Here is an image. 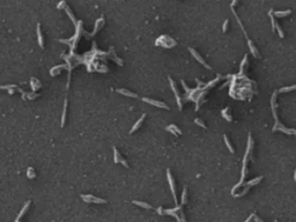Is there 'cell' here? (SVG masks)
<instances>
[{"mask_svg": "<svg viewBox=\"0 0 296 222\" xmlns=\"http://www.w3.org/2000/svg\"><path fill=\"white\" fill-rule=\"evenodd\" d=\"M81 198L86 202H88V204H105L106 202V200L104 199H100V198H96V197H93L91 194H82Z\"/></svg>", "mask_w": 296, "mask_h": 222, "instance_id": "cell-1", "label": "cell"}, {"mask_svg": "<svg viewBox=\"0 0 296 222\" xmlns=\"http://www.w3.org/2000/svg\"><path fill=\"white\" fill-rule=\"evenodd\" d=\"M142 101L143 102H146V103H149L152 104V105H154V106H159V108H163V109H169V106L167 105V104L164 103V102H161V101H155V100H152V98H147V97H143L142 98Z\"/></svg>", "mask_w": 296, "mask_h": 222, "instance_id": "cell-2", "label": "cell"}, {"mask_svg": "<svg viewBox=\"0 0 296 222\" xmlns=\"http://www.w3.org/2000/svg\"><path fill=\"white\" fill-rule=\"evenodd\" d=\"M189 51L191 52V54H192L193 57H194L196 59H197V60H198V61H199L200 64H202V65H204V66L206 67V68H208V69H212V67L209 66V65H207V63H206L205 60H204V59H202V58H201V56H200L199 53H198V52L196 51L194 49H192V48H190V49H189Z\"/></svg>", "mask_w": 296, "mask_h": 222, "instance_id": "cell-3", "label": "cell"}, {"mask_svg": "<svg viewBox=\"0 0 296 222\" xmlns=\"http://www.w3.org/2000/svg\"><path fill=\"white\" fill-rule=\"evenodd\" d=\"M167 176H168V180H169V185H170L171 192H172V194H174V199H175V202L177 204V196H176V191H175L174 179H172V177H171V174H170V170H169V169L167 170Z\"/></svg>", "mask_w": 296, "mask_h": 222, "instance_id": "cell-4", "label": "cell"}, {"mask_svg": "<svg viewBox=\"0 0 296 222\" xmlns=\"http://www.w3.org/2000/svg\"><path fill=\"white\" fill-rule=\"evenodd\" d=\"M113 153H115V163H122V164H124V167L125 168H128V164H127V162H126L125 160H123L122 159V156H120V154L118 153V150H117V148L115 147L113 148Z\"/></svg>", "mask_w": 296, "mask_h": 222, "instance_id": "cell-5", "label": "cell"}, {"mask_svg": "<svg viewBox=\"0 0 296 222\" xmlns=\"http://www.w3.org/2000/svg\"><path fill=\"white\" fill-rule=\"evenodd\" d=\"M103 23H104V19H103V16H102V17H100V19H98V20L96 21V23H95V29H94V31H93V32L90 34V36H94V35H95V34L97 32V31H98V30L102 28Z\"/></svg>", "mask_w": 296, "mask_h": 222, "instance_id": "cell-6", "label": "cell"}, {"mask_svg": "<svg viewBox=\"0 0 296 222\" xmlns=\"http://www.w3.org/2000/svg\"><path fill=\"white\" fill-rule=\"evenodd\" d=\"M37 37H38V44L39 46L43 49L44 46V42H43V35H42V31H41V26H39V23H37Z\"/></svg>", "mask_w": 296, "mask_h": 222, "instance_id": "cell-7", "label": "cell"}, {"mask_svg": "<svg viewBox=\"0 0 296 222\" xmlns=\"http://www.w3.org/2000/svg\"><path fill=\"white\" fill-rule=\"evenodd\" d=\"M273 115H274V117H275V119H276V125H275V127L273 128V131H276V128H278V126L280 125V123H279V120H278V117H276V113H275L274 109H273ZM280 128H281V131H285L286 133H288V134H290V133H295L296 134V131H288V130H287V128H285L283 126H281Z\"/></svg>", "mask_w": 296, "mask_h": 222, "instance_id": "cell-8", "label": "cell"}, {"mask_svg": "<svg viewBox=\"0 0 296 222\" xmlns=\"http://www.w3.org/2000/svg\"><path fill=\"white\" fill-rule=\"evenodd\" d=\"M29 206H30V201H27V202L24 204V206H23V207H22V209H21V212H20V214L17 215V217L15 219V222H19V221H20V219H21V217H22L23 215H24V213L27 212V209L29 208Z\"/></svg>", "mask_w": 296, "mask_h": 222, "instance_id": "cell-9", "label": "cell"}, {"mask_svg": "<svg viewBox=\"0 0 296 222\" xmlns=\"http://www.w3.org/2000/svg\"><path fill=\"white\" fill-rule=\"evenodd\" d=\"M118 93L120 94H123V95H125V96H130V97H138V95L135 94V93H132V91H130V90H127V89H124V88H120L117 90Z\"/></svg>", "mask_w": 296, "mask_h": 222, "instance_id": "cell-10", "label": "cell"}, {"mask_svg": "<svg viewBox=\"0 0 296 222\" xmlns=\"http://www.w3.org/2000/svg\"><path fill=\"white\" fill-rule=\"evenodd\" d=\"M167 131H169V132H171L172 134H182V131L178 128L177 126L176 125H174V124H171V125H169L168 127H167Z\"/></svg>", "mask_w": 296, "mask_h": 222, "instance_id": "cell-11", "label": "cell"}, {"mask_svg": "<svg viewBox=\"0 0 296 222\" xmlns=\"http://www.w3.org/2000/svg\"><path fill=\"white\" fill-rule=\"evenodd\" d=\"M145 117H146V115H142V116H141L140 119H139V120H138V122H137V123H135V124H134V125H133V127H132V130L130 131V133H133V132H135V131H137V130H138V128L140 127V125H141V124H142V120L145 119Z\"/></svg>", "mask_w": 296, "mask_h": 222, "instance_id": "cell-12", "label": "cell"}, {"mask_svg": "<svg viewBox=\"0 0 296 222\" xmlns=\"http://www.w3.org/2000/svg\"><path fill=\"white\" fill-rule=\"evenodd\" d=\"M248 44H249V48H250V50H251L252 54H253L254 57H259V53H258V51H257V49L254 48V45H253V43H252L250 39L248 41Z\"/></svg>", "mask_w": 296, "mask_h": 222, "instance_id": "cell-13", "label": "cell"}, {"mask_svg": "<svg viewBox=\"0 0 296 222\" xmlns=\"http://www.w3.org/2000/svg\"><path fill=\"white\" fill-rule=\"evenodd\" d=\"M66 110H67V100L65 98V103H64V112H63V117H61V127L65 125V118H66Z\"/></svg>", "mask_w": 296, "mask_h": 222, "instance_id": "cell-14", "label": "cell"}, {"mask_svg": "<svg viewBox=\"0 0 296 222\" xmlns=\"http://www.w3.org/2000/svg\"><path fill=\"white\" fill-rule=\"evenodd\" d=\"M291 13V11H285V12H273V15L278 16V17H282V16H287Z\"/></svg>", "mask_w": 296, "mask_h": 222, "instance_id": "cell-15", "label": "cell"}, {"mask_svg": "<svg viewBox=\"0 0 296 222\" xmlns=\"http://www.w3.org/2000/svg\"><path fill=\"white\" fill-rule=\"evenodd\" d=\"M133 204H135V205H138V206H141V207H143V208H153L150 205H148L147 202H143V201H137V200H134L133 201Z\"/></svg>", "mask_w": 296, "mask_h": 222, "instance_id": "cell-16", "label": "cell"}, {"mask_svg": "<svg viewBox=\"0 0 296 222\" xmlns=\"http://www.w3.org/2000/svg\"><path fill=\"white\" fill-rule=\"evenodd\" d=\"M223 139H224V142H226V145H227V147H228V149H229V150H230V152H231V153H234V149H233V146L230 145L229 139H228V137H227L226 134L223 135Z\"/></svg>", "mask_w": 296, "mask_h": 222, "instance_id": "cell-17", "label": "cell"}, {"mask_svg": "<svg viewBox=\"0 0 296 222\" xmlns=\"http://www.w3.org/2000/svg\"><path fill=\"white\" fill-rule=\"evenodd\" d=\"M65 11H66V12H67V14H68V16L71 17V20H72V22H73L74 24H78V23H76V20H75V17H74V15L72 14V12L69 11V8L67 7V6H66V8H65Z\"/></svg>", "mask_w": 296, "mask_h": 222, "instance_id": "cell-18", "label": "cell"}, {"mask_svg": "<svg viewBox=\"0 0 296 222\" xmlns=\"http://www.w3.org/2000/svg\"><path fill=\"white\" fill-rule=\"evenodd\" d=\"M228 110H229V108H226L224 110L221 111V113H222V116H223L224 118H227V120H228V122H231V117H229V116H228V113H227V112H228Z\"/></svg>", "mask_w": 296, "mask_h": 222, "instance_id": "cell-19", "label": "cell"}, {"mask_svg": "<svg viewBox=\"0 0 296 222\" xmlns=\"http://www.w3.org/2000/svg\"><path fill=\"white\" fill-rule=\"evenodd\" d=\"M296 89V86H293V87H287V88H281L279 91L280 93H286V91H290V90H294Z\"/></svg>", "mask_w": 296, "mask_h": 222, "instance_id": "cell-20", "label": "cell"}, {"mask_svg": "<svg viewBox=\"0 0 296 222\" xmlns=\"http://www.w3.org/2000/svg\"><path fill=\"white\" fill-rule=\"evenodd\" d=\"M27 174H28V177H29V178H34V177H35V171H34V169H32V168H29V169H28V171H27Z\"/></svg>", "mask_w": 296, "mask_h": 222, "instance_id": "cell-21", "label": "cell"}, {"mask_svg": "<svg viewBox=\"0 0 296 222\" xmlns=\"http://www.w3.org/2000/svg\"><path fill=\"white\" fill-rule=\"evenodd\" d=\"M194 123H196V124H198L199 126H201V127H204V128H206V125H205V124H204V123H202L199 118L194 119Z\"/></svg>", "mask_w": 296, "mask_h": 222, "instance_id": "cell-22", "label": "cell"}, {"mask_svg": "<svg viewBox=\"0 0 296 222\" xmlns=\"http://www.w3.org/2000/svg\"><path fill=\"white\" fill-rule=\"evenodd\" d=\"M63 7H64V9L66 8V2H65L64 0H63V1H60L59 4H58V6H57V8H58V9H61Z\"/></svg>", "mask_w": 296, "mask_h": 222, "instance_id": "cell-23", "label": "cell"}, {"mask_svg": "<svg viewBox=\"0 0 296 222\" xmlns=\"http://www.w3.org/2000/svg\"><path fill=\"white\" fill-rule=\"evenodd\" d=\"M228 23H229V21H228V20H226V21L223 22V28H222V31H223V32H226V31H227V27H228Z\"/></svg>", "mask_w": 296, "mask_h": 222, "instance_id": "cell-24", "label": "cell"}, {"mask_svg": "<svg viewBox=\"0 0 296 222\" xmlns=\"http://www.w3.org/2000/svg\"><path fill=\"white\" fill-rule=\"evenodd\" d=\"M253 216H254V215H251V216H249V217L246 219V221H245V222H251V219L253 217Z\"/></svg>", "mask_w": 296, "mask_h": 222, "instance_id": "cell-25", "label": "cell"}, {"mask_svg": "<svg viewBox=\"0 0 296 222\" xmlns=\"http://www.w3.org/2000/svg\"><path fill=\"white\" fill-rule=\"evenodd\" d=\"M157 212H159V214H161V215L163 214V213H162V212H163V209H162V208H161V207H160V208H159V209H157Z\"/></svg>", "mask_w": 296, "mask_h": 222, "instance_id": "cell-26", "label": "cell"}, {"mask_svg": "<svg viewBox=\"0 0 296 222\" xmlns=\"http://www.w3.org/2000/svg\"><path fill=\"white\" fill-rule=\"evenodd\" d=\"M8 93H9V94H14V90H9V89H8Z\"/></svg>", "mask_w": 296, "mask_h": 222, "instance_id": "cell-27", "label": "cell"}, {"mask_svg": "<svg viewBox=\"0 0 296 222\" xmlns=\"http://www.w3.org/2000/svg\"><path fill=\"white\" fill-rule=\"evenodd\" d=\"M294 178H295V180H296V171H295V177H294Z\"/></svg>", "mask_w": 296, "mask_h": 222, "instance_id": "cell-28", "label": "cell"}]
</instances>
